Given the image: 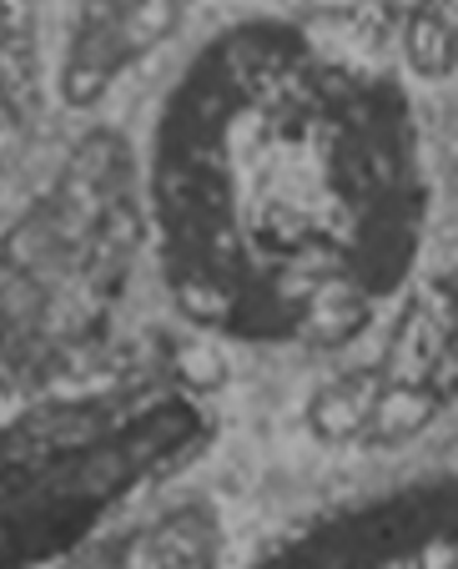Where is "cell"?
<instances>
[{
    "instance_id": "cell-3",
    "label": "cell",
    "mask_w": 458,
    "mask_h": 569,
    "mask_svg": "<svg viewBox=\"0 0 458 569\" xmlns=\"http://www.w3.org/2000/svg\"><path fill=\"white\" fill-rule=\"evenodd\" d=\"M242 569H458V453H434L302 509Z\"/></svg>"
},
{
    "instance_id": "cell-1",
    "label": "cell",
    "mask_w": 458,
    "mask_h": 569,
    "mask_svg": "<svg viewBox=\"0 0 458 569\" xmlns=\"http://www.w3.org/2000/svg\"><path fill=\"white\" fill-rule=\"evenodd\" d=\"M444 212L434 117L358 31L247 11L207 31L141 141L157 282L197 338L338 358L394 322Z\"/></svg>"
},
{
    "instance_id": "cell-4",
    "label": "cell",
    "mask_w": 458,
    "mask_h": 569,
    "mask_svg": "<svg viewBox=\"0 0 458 569\" xmlns=\"http://www.w3.org/2000/svg\"><path fill=\"white\" fill-rule=\"evenodd\" d=\"M41 0H0V192L16 177L41 121L46 41Z\"/></svg>"
},
{
    "instance_id": "cell-2",
    "label": "cell",
    "mask_w": 458,
    "mask_h": 569,
    "mask_svg": "<svg viewBox=\"0 0 458 569\" xmlns=\"http://www.w3.org/2000/svg\"><path fill=\"white\" fill-rule=\"evenodd\" d=\"M217 413L167 353L0 368V569L81 559L212 449Z\"/></svg>"
}]
</instances>
